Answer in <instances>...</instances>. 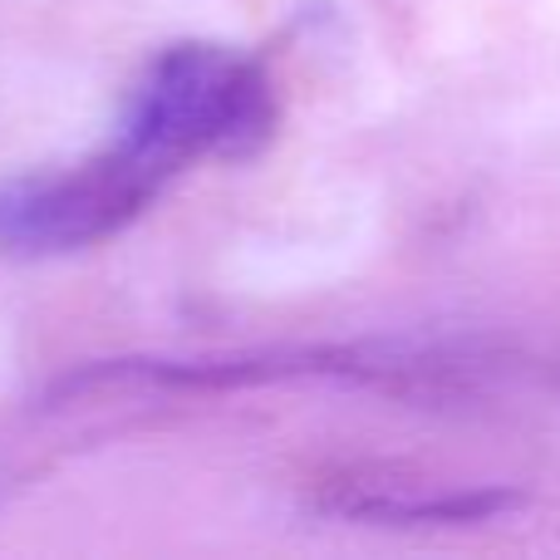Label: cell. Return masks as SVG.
Returning a JSON list of instances; mask_svg holds the SVG:
<instances>
[{"instance_id": "obj_2", "label": "cell", "mask_w": 560, "mask_h": 560, "mask_svg": "<svg viewBox=\"0 0 560 560\" xmlns=\"http://www.w3.org/2000/svg\"><path fill=\"white\" fill-rule=\"evenodd\" d=\"M325 512H339L349 522H384V526H472L492 522L506 506H516V492L502 487H472V492H408L398 482L374 477H329L319 492Z\"/></svg>"}, {"instance_id": "obj_1", "label": "cell", "mask_w": 560, "mask_h": 560, "mask_svg": "<svg viewBox=\"0 0 560 560\" xmlns=\"http://www.w3.org/2000/svg\"><path fill=\"white\" fill-rule=\"evenodd\" d=\"M276 133V89L226 45H167L138 74L108 148L0 183V252L45 261L118 236L197 158H252Z\"/></svg>"}]
</instances>
